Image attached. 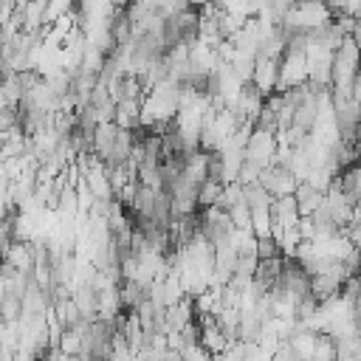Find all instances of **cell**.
<instances>
[{
  "instance_id": "cell-27",
  "label": "cell",
  "mask_w": 361,
  "mask_h": 361,
  "mask_svg": "<svg viewBox=\"0 0 361 361\" xmlns=\"http://www.w3.org/2000/svg\"><path fill=\"white\" fill-rule=\"evenodd\" d=\"M358 276H361V254H358Z\"/></svg>"
},
{
  "instance_id": "cell-21",
  "label": "cell",
  "mask_w": 361,
  "mask_h": 361,
  "mask_svg": "<svg viewBox=\"0 0 361 361\" xmlns=\"http://www.w3.org/2000/svg\"><path fill=\"white\" fill-rule=\"evenodd\" d=\"M271 361H305L293 347H290V341H282L276 350H274V358Z\"/></svg>"
},
{
  "instance_id": "cell-23",
  "label": "cell",
  "mask_w": 361,
  "mask_h": 361,
  "mask_svg": "<svg viewBox=\"0 0 361 361\" xmlns=\"http://www.w3.org/2000/svg\"><path fill=\"white\" fill-rule=\"evenodd\" d=\"M353 327H355V333L361 336V296L353 302Z\"/></svg>"
},
{
  "instance_id": "cell-13",
  "label": "cell",
  "mask_w": 361,
  "mask_h": 361,
  "mask_svg": "<svg viewBox=\"0 0 361 361\" xmlns=\"http://www.w3.org/2000/svg\"><path fill=\"white\" fill-rule=\"evenodd\" d=\"M243 195H245V206L251 209V212H257V209H271L274 206V195L271 192H265L259 183H251V186H243Z\"/></svg>"
},
{
  "instance_id": "cell-17",
  "label": "cell",
  "mask_w": 361,
  "mask_h": 361,
  "mask_svg": "<svg viewBox=\"0 0 361 361\" xmlns=\"http://www.w3.org/2000/svg\"><path fill=\"white\" fill-rule=\"evenodd\" d=\"M76 3H79V0H48V8H45V23H48V25H54L59 17L73 14Z\"/></svg>"
},
{
  "instance_id": "cell-14",
  "label": "cell",
  "mask_w": 361,
  "mask_h": 361,
  "mask_svg": "<svg viewBox=\"0 0 361 361\" xmlns=\"http://www.w3.org/2000/svg\"><path fill=\"white\" fill-rule=\"evenodd\" d=\"M220 195H223V183L220 180H203V186H200V192H197V209H212V206H217V200H220Z\"/></svg>"
},
{
  "instance_id": "cell-16",
  "label": "cell",
  "mask_w": 361,
  "mask_h": 361,
  "mask_svg": "<svg viewBox=\"0 0 361 361\" xmlns=\"http://www.w3.org/2000/svg\"><path fill=\"white\" fill-rule=\"evenodd\" d=\"M310 361H336V341H333L330 333H319L316 336V347H313Z\"/></svg>"
},
{
  "instance_id": "cell-26",
  "label": "cell",
  "mask_w": 361,
  "mask_h": 361,
  "mask_svg": "<svg viewBox=\"0 0 361 361\" xmlns=\"http://www.w3.org/2000/svg\"><path fill=\"white\" fill-rule=\"evenodd\" d=\"M189 3H192V8H195V6H206V3H212V0H189Z\"/></svg>"
},
{
  "instance_id": "cell-9",
  "label": "cell",
  "mask_w": 361,
  "mask_h": 361,
  "mask_svg": "<svg viewBox=\"0 0 361 361\" xmlns=\"http://www.w3.org/2000/svg\"><path fill=\"white\" fill-rule=\"evenodd\" d=\"M293 200H296V206H299V214H302V217H310L313 212L322 209L324 192L316 189V186L307 183V180H299V186H296V192H293Z\"/></svg>"
},
{
  "instance_id": "cell-8",
  "label": "cell",
  "mask_w": 361,
  "mask_h": 361,
  "mask_svg": "<svg viewBox=\"0 0 361 361\" xmlns=\"http://www.w3.org/2000/svg\"><path fill=\"white\" fill-rule=\"evenodd\" d=\"M271 217H274V231L276 228H293V226H299L302 214H299V206H296L293 195L276 197L274 206H271Z\"/></svg>"
},
{
  "instance_id": "cell-2",
  "label": "cell",
  "mask_w": 361,
  "mask_h": 361,
  "mask_svg": "<svg viewBox=\"0 0 361 361\" xmlns=\"http://www.w3.org/2000/svg\"><path fill=\"white\" fill-rule=\"evenodd\" d=\"M276 152H279V138H276V135L259 133V130L251 133L248 147H245V161H254V164H259V166H268V164H274Z\"/></svg>"
},
{
  "instance_id": "cell-11",
  "label": "cell",
  "mask_w": 361,
  "mask_h": 361,
  "mask_svg": "<svg viewBox=\"0 0 361 361\" xmlns=\"http://www.w3.org/2000/svg\"><path fill=\"white\" fill-rule=\"evenodd\" d=\"M141 104L144 102H116V116H113V124L121 127V130H138V116H141Z\"/></svg>"
},
{
  "instance_id": "cell-24",
  "label": "cell",
  "mask_w": 361,
  "mask_h": 361,
  "mask_svg": "<svg viewBox=\"0 0 361 361\" xmlns=\"http://www.w3.org/2000/svg\"><path fill=\"white\" fill-rule=\"evenodd\" d=\"M350 39H353V42H355V45L361 48V23H358V20H355V28H353V34H350Z\"/></svg>"
},
{
  "instance_id": "cell-12",
  "label": "cell",
  "mask_w": 361,
  "mask_h": 361,
  "mask_svg": "<svg viewBox=\"0 0 361 361\" xmlns=\"http://www.w3.org/2000/svg\"><path fill=\"white\" fill-rule=\"evenodd\" d=\"M338 293H341V282H338L333 274H319V276H313V296L319 299V305L327 302V299H336Z\"/></svg>"
},
{
  "instance_id": "cell-19",
  "label": "cell",
  "mask_w": 361,
  "mask_h": 361,
  "mask_svg": "<svg viewBox=\"0 0 361 361\" xmlns=\"http://www.w3.org/2000/svg\"><path fill=\"white\" fill-rule=\"evenodd\" d=\"M226 214H228V220H231V226H234V228H251V209H248L245 203L231 206Z\"/></svg>"
},
{
  "instance_id": "cell-6",
  "label": "cell",
  "mask_w": 361,
  "mask_h": 361,
  "mask_svg": "<svg viewBox=\"0 0 361 361\" xmlns=\"http://www.w3.org/2000/svg\"><path fill=\"white\" fill-rule=\"evenodd\" d=\"M6 265H11L14 271H20V274H34V268H37V259H34V245L31 243H23V240H14L8 248H6V254L0 257Z\"/></svg>"
},
{
  "instance_id": "cell-7",
  "label": "cell",
  "mask_w": 361,
  "mask_h": 361,
  "mask_svg": "<svg viewBox=\"0 0 361 361\" xmlns=\"http://www.w3.org/2000/svg\"><path fill=\"white\" fill-rule=\"evenodd\" d=\"M118 130H121V127H116L113 121H104V124H99V127L93 130V144H90V152H93V155H96L102 164H107V158H110V152H113V147H116Z\"/></svg>"
},
{
  "instance_id": "cell-10",
  "label": "cell",
  "mask_w": 361,
  "mask_h": 361,
  "mask_svg": "<svg viewBox=\"0 0 361 361\" xmlns=\"http://www.w3.org/2000/svg\"><path fill=\"white\" fill-rule=\"evenodd\" d=\"M195 319V307H192V299L186 296L183 302H178V305H169L166 310H164V324H166V333H180L189 322Z\"/></svg>"
},
{
  "instance_id": "cell-3",
  "label": "cell",
  "mask_w": 361,
  "mask_h": 361,
  "mask_svg": "<svg viewBox=\"0 0 361 361\" xmlns=\"http://www.w3.org/2000/svg\"><path fill=\"white\" fill-rule=\"evenodd\" d=\"M307 82V54H282L279 59V90Z\"/></svg>"
},
{
  "instance_id": "cell-15",
  "label": "cell",
  "mask_w": 361,
  "mask_h": 361,
  "mask_svg": "<svg viewBox=\"0 0 361 361\" xmlns=\"http://www.w3.org/2000/svg\"><path fill=\"white\" fill-rule=\"evenodd\" d=\"M23 313H25V307H23V299H20V296H14V293H3L0 319L11 324V322H20V319H23Z\"/></svg>"
},
{
  "instance_id": "cell-1",
  "label": "cell",
  "mask_w": 361,
  "mask_h": 361,
  "mask_svg": "<svg viewBox=\"0 0 361 361\" xmlns=\"http://www.w3.org/2000/svg\"><path fill=\"white\" fill-rule=\"evenodd\" d=\"M259 186H262L265 192H271L274 197H285V195H293V192H296L299 178H296L285 164L274 161V164H268V166L262 169V175H259Z\"/></svg>"
},
{
  "instance_id": "cell-5",
  "label": "cell",
  "mask_w": 361,
  "mask_h": 361,
  "mask_svg": "<svg viewBox=\"0 0 361 361\" xmlns=\"http://www.w3.org/2000/svg\"><path fill=\"white\" fill-rule=\"evenodd\" d=\"M251 85H254L259 93H265V96L276 93V90H279V59H259V56H257Z\"/></svg>"
},
{
  "instance_id": "cell-22",
  "label": "cell",
  "mask_w": 361,
  "mask_h": 361,
  "mask_svg": "<svg viewBox=\"0 0 361 361\" xmlns=\"http://www.w3.org/2000/svg\"><path fill=\"white\" fill-rule=\"evenodd\" d=\"M183 361H214V355H212L206 347L192 344V347H186V350H183Z\"/></svg>"
},
{
  "instance_id": "cell-4",
  "label": "cell",
  "mask_w": 361,
  "mask_h": 361,
  "mask_svg": "<svg viewBox=\"0 0 361 361\" xmlns=\"http://www.w3.org/2000/svg\"><path fill=\"white\" fill-rule=\"evenodd\" d=\"M234 110V116L240 118V124H254V118L259 116V110L265 107V93H259L251 82L240 90V96L234 99V104H228Z\"/></svg>"
},
{
  "instance_id": "cell-20",
  "label": "cell",
  "mask_w": 361,
  "mask_h": 361,
  "mask_svg": "<svg viewBox=\"0 0 361 361\" xmlns=\"http://www.w3.org/2000/svg\"><path fill=\"white\" fill-rule=\"evenodd\" d=\"M271 257H282L276 237H257V259H271Z\"/></svg>"
},
{
  "instance_id": "cell-18",
  "label": "cell",
  "mask_w": 361,
  "mask_h": 361,
  "mask_svg": "<svg viewBox=\"0 0 361 361\" xmlns=\"http://www.w3.org/2000/svg\"><path fill=\"white\" fill-rule=\"evenodd\" d=\"M254 130L276 135V133H279V118H276V113H274L271 107H262V110H259V116L254 118Z\"/></svg>"
},
{
  "instance_id": "cell-25",
  "label": "cell",
  "mask_w": 361,
  "mask_h": 361,
  "mask_svg": "<svg viewBox=\"0 0 361 361\" xmlns=\"http://www.w3.org/2000/svg\"><path fill=\"white\" fill-rule=\"evenodd\" d=\"M0 361H14V353H11V350H3V347H0Z\"/></svg>"
},
{
  "instance_id": "cell-28",
  "label": "cell",
  "mask_w": 361,
  "mask_h": 361,
  "mask_svg": "<svg viewBox=\"0 0 361 361\" xmlns=\"http://www.w3.org/2000/svg\"><path fill=\"white\" fill-rule=\"evenodd\" d=\"M355 20H358V23H361V6H358V14H355Z\"/></svg>"
}]
</instances>
